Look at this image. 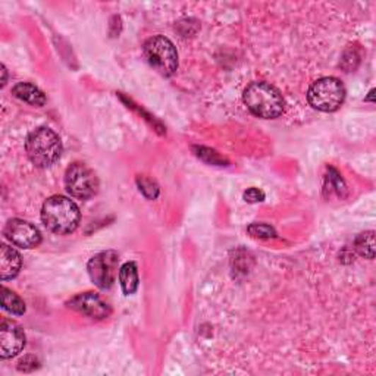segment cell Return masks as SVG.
Masks as SVG:
<instances>
[{
    "label": "cell",
    "mask_w": 376,
    "mask_h": 376,
    "mask_svg": "<svg viewBox=\"0 0 376 376\" xmlns=\"http://www.w3.org/2000/svg\"><path fill=\"white\" fill-rule=\"evenodd\" d=\"M144 56L163 77H171L178 68V53L174 43L163 35H155L144 43Z\"/></svg>",
    "instance_id": "obj_5"
},
{
    "label": "cell",
    "mask_w": 376,
    "mask_h": 376,
    "mask_svg": "<svg viewBox=\"0 0 376 376\" xmlns=\"http://www.w3.org/2000/svg\"><path fill=\"white\" fill-rule=\"evenodd\" d=\"M118 263L119 256L114 250L100 252L96 256H93L87 265V271L90 279L94 282V286L100 290H109L118 276Z\"/></svg>",
    "instance_id": "obj_7"
},
{
    "label": "cell",
    "mask_w": 376,
    "mask_h": 376,
    "mask_svg": "<svg viewBox=\"0 0 376 376\" xmlns=\"http://www.w3.org/2000/svg\"><path fill=\"white\" fill-rule=\"evenodd\" d=\"M2 307L15 316H21L25 313V303L23 302L21 297L16 295L6 287L2 288Z\"/></svg>",
    "instance_id": "obj_14"
},
{
    "label": "cell",
    "mask_w": 376,
    "mask_h": 376,
    "mask_svg": "<svg viewBox=\"0 0 376 376\" xmlns=\"http://www.w3.org/2000/svg\"><path fill=\"white\" fill-rule=\"evenodd\" d=\"M25 346V334L20 325L12 321H4L0 325V357L11 359V357L21 353Z\"/></svg>",
    "instance_id": "obj_9"
},
{
    "label": "cell",
    "mask_w": 376,
    "mask_h": 376,
    "mask_svg": "<svg viewBox=\"0 0 376 376\" xmlns=\"http://www.w3.org/2000/svg\"><path fill=\"white\" fill-rule=\"evenodd\" d=\"M244 103L253 115L263 119H275L284 112V99L274 86L256 81L244 90Z\"/></svg>",
    "instance_id": "obj_2"
},
{
    "label": "cell",
    "mask_w": 376,
    "mask_h": 376,
    "mask_svg": "<svg viewBox=\"0 0 376 376\" xmlns=\"http://www.w3.org/2000/svg\"><path fill=\"white\" fill-rule=\"evenodd\" d=\"M18 365H20V366H18V368H20V370L27 372V366H28V365H31V366L35 369L37 365H39V363H37V360L34 359L33 356H28V357H24L23 360H20V363H18Z\"/></svg>",
    "instance_id": "obj_20"
},
{
    "label": "cell",
    "mask_w": 376,
    "mask_h": 376,
    "mask_svg": "<svg viewBox=\"0 0 376 376\" xmlns=\"http://www.w3.org/2000/svg\"><path fill=\"white\" fill-rule=\"evenodd\" d=\"M81 212L78 206L64 196L49 197L42 208V221L45 227L59 235H66L78 228Z\"/></svg>",
    "instance_id": "obj_1"
},
{
    "label": "cell",
    "mask_w": 376,
    "mask_h": 376,
    "mask_svg": "<svg viewBox=\"0 0 376 376\" xmlns=\"http://www.w3.org/2000/svg\"><path fill=\"white\" fill-rule=\"evenodd\" d=\"M139 185H140V192L148 197V199H155L159 194V188L155 182H152L150 180H139Z\"/></svg>",
    "instance_id": "obj_17"
},
{
    "label": "cell",
    "mask_w": 376,
    "mask_h": 376,
    "mask_svg": "<svg viewBox=\"0 0 376 376\" xmlns=\"http://www.w3.org/2000/svg\"><path fill=\"white\" fill-rule=\"evenodd\" d=\"M346 99V87L335 77H324L315 81L307 91L309 105L321 112H335Z\"/></svg>",
    "instance_id": "obj_4"
},
{
    "label": "cell",
    "mask_w": 376,
    "mask_h": 376,
    "mask_svg": "<svg viewBox=\"0 0 376 376\" xmlns=\"http://www.w3.org/2000/svg\"><path fill=\"white\" fill-rule=\"evenodd\" d=\"M68 307L93 319H105L112 312L109 305L96 293H84L72 297L68 302Z\"/></svg>",
    "instance_id": "obj_10"
},
{
    "label": "cell",
    "mask_w": 376,
    "mask_h": 376,
    "mask_svg": "<svg viewBox=\"0 0 376 376\" xmlns=\"http://www.w3.org/2000/svg\"><path fill=\"white\" fill-rule=\"evenodd\" d=\"M354 249L365 259H373L375 257V233L368 231V233L360 234L354 241Z\"/></svg>",
    "instance_id": "obj_15"
},
{
    "label": "cell",
    "mask_w": 376,
    "mask_h": 376,
    "mask_svg": "<svg viewBox=\"0 0 376 376\" xmlns=\"http://www.w3.org/2000/svg\"><path fill=\"white\" fill-rule=\"evenodd\" d=\"M21 266V254L15 249L6 246V244H2V247H0V278H2V281L15 278L20 274Z\"/></svg>",
    "instance_id": "obj_11"
},
{
    "label": "cell",
    "mask_w": 376,
    "mask_h": 376,
    "mask_svg": "<svg viewBox=\"0 0 376 376\" xmlns=\"http://www.w3.org/2000/svg\"><path fill=\"white\" fill-rule=\"evenodd\" d=\"M249 233L253 237H259V238H271L276 235L275 230L266 223H252L249 227Z\"/></svg>",
    "instance_id": "obj_16"
},
{
    "label": "cell",
    "mask_w": 376,
    "mask_h": 376,
    "mask_svg": "<svg viewBox=\"0 0 376 376\" xmlns=\"http://www.w3.org/2000/svg\"><path fill=\"white\" fill-rule=\"evenodd\" d=\"M244 200L249 201V203H259V201L265 200V193L259 190V188L252 187L246 193H244Z\"/></svg>",
    "instance_id": "obj_18"
},
{
    "label": "cell",
    "mask_w": 376,
    "mask_h": 376,
    "mask_svg": "<svg viewBox=\"0 0 376 376\" xmlns=\"http://www.w3.org/2000/svg\"><path fill=\"white\" fill-rule=\"evenodd\" d=\"M197 155H208V156L211 158L209 163H213V165H222V163H223V159H222L216 152H213V150H211V148L200 147Z\"/></svg>",
    "instance_id": "obj_19"
},
{
    "label": "cell",
    "mask_w": 376,
    "mask_h": 376,
    "mask_svg": "<svg viewBox=\"0 0 376 376\" xmlns=\"http://www.w3.org/2000/svg\"><path fill=\"white\" fill-rule=\"evenodd\" d=\"M12 94L16 99H20L31 106H39V107L45 106L47 100L45 93L30 83H18L12 88Z\"/></svg>",
    "instance_id": "obj_12"
},
{
    "label": "cell",
    "mask_w": 376,
    "mask_h": 376,
    "mask_svg": "<svg viewBox=\"0 0 376 376\" xmlns=\"http://www.w3.org/2000/svg\"><path fill=\"white\" fill-rule=\"evenodd\" d=\"M2 72H4V81H2V86H5V84H6V69H5V66H2Z\"/></svg>",
    "instance_id": "obj_21"
},
{
    "label": "cell",
    "mask_w": 376,
    "mask_h": 376,
    "mask_svg": "<svg viewBox=\"0 0 376 376\" xmlns=\"http://www.w3.org/2000/svg\"><path fill=\"white\" fill-rule=\"evenodd\" d=\"M66 192L80 200H88L96 196L99 190V181L88 166L84 163H72L65 174Z\"/></svg>",
    "instance_id": "obj_6"
},
{
    "label": "cell",
    "mask_w": 376,
    "mask_h": 376,
    "mask_svg": "<svg viewBox=\"0 0 376 376\" xmlns=\"http://www.w3.org/2000/svg\"><path fill=\"white\" fill-rule=\"evenodd\" d=\"M4 234L13 246L21 249H34L42 242L40 231L33 223L23 219H11Z\"/></svg>",
    "instance_id": "obj_8"
},
{
    "label": "cell",
    "mask_w": 376,
    "mask_h": 376,
    "mask_svg": "<svg viewBox=\"0 0 376 376\" xmlns=\"http://www.w3.org/2000/svg\"><path fill=\"white\" fill-rule=\"evenodd\" d=\"M124 294L131 295L139 288V268L134 262H127L122 265L118 274Z\"/></svg>",
    "instance_id": "obj_13"
},
{
    "label": "cell",
    "mask_w": 376,
    "mask_h": 376,
    "mask_svg": "<svg viewBox=\"0 0 376 376\" xmlns=\"http://www.w3.org/2000/svg\"><path fill=\"white\" fill-rule=\"evenodd\" d=\"M25 152L37 168H49L59 160L62 155V141L53 129L40 127L28 134Z\"/></svg>",
    "instance_id": "obj_3"
}]
</instances>
